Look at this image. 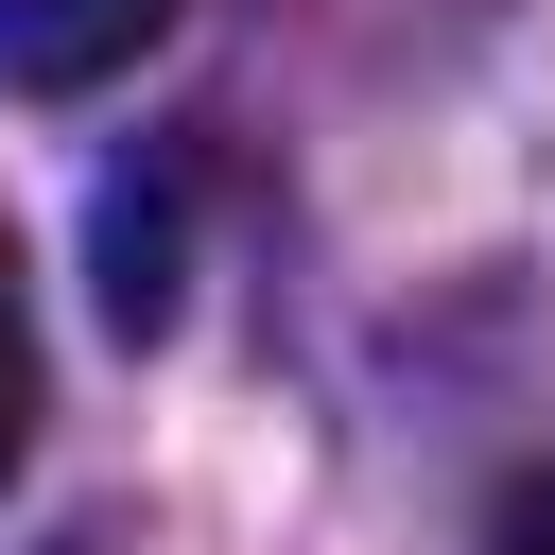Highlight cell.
<instances>
[{
	"label": "cell",
	"mask_w": 555,
	"mask_h": 555,
	"mask_svg": "<svg viewBox=\"0 0 555 555\" xmlns=\"http://www.w3.org/2000/svg\"><path fill=\"white\" fill-rule=\"evenodd\" d=\"M156 35H173V0H0V87H17V104H87V87H121Z\"/></svg>",
	"instance_id": "obj_1"
},
{
	"label": "cell",
	"mask_w": 555,
	"mask_h": 555,
	"mask_svg": "<svg viewBox=\"0 0 555 555\" xmlns=\"http://www.w3.org/2000/svg\"><path fill=\"white\" fill-rule=\"evenodd\" d=\"M87 278H104V330L156 347V330H173V278H191V191H173V173H104V208H87Z\"/></svg>",
	"instance_id": "obj_2"
},
{
	"label": "cell",
	"mask_w": 555,
	"mask_h": 555,
	"mask_svg": "<svg viewBox=\"0 0 555 555\" xmlns=\"http://www.w3.org/2000/svg\"><path fill=\"white\" fill-rule=\"evenodd\" d=\"M35 451V295H17V243H0V468Z\"/></svg>",
	"instance_id": "obj_3"
},
{
	"label": "cell",
	"mask_w": 555,
	"mask_h": 555,
	"mask_svg": "<svg viewBox=\"0 0 555 555\" xmlns=\"http://www.w3.org/2000/svg\"><path fill=\"white\" fill-rule=\"evenodd\" d=\"M486 555H555V468H520V486H503V538H486Z\"/></svg>",
	"instance_id": "obj_4"
}]
</instances>
